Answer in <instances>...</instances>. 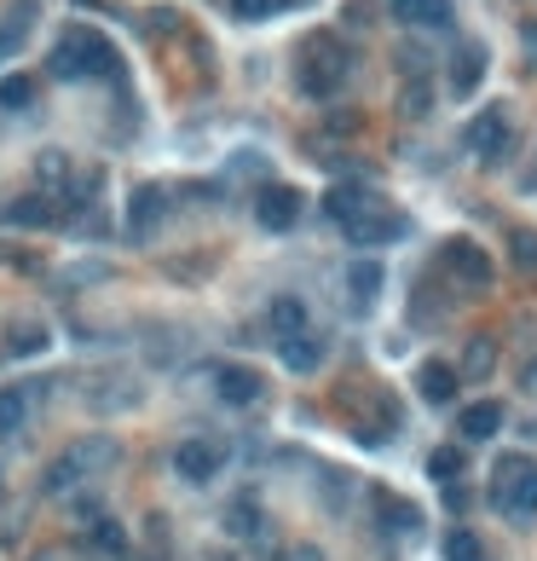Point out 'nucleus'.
Instances as JSON below:
<instances>
[{"label":"nucleus","mask_w":537,"mask_h":561,"mask_svg":"<svg viewBox=\"0 0 537 561\" xmlns=\"http://www.w3.org/2000/svg\"><path fill=\"white\" fill-rule=\"evenodd\" d=\"M347 237H353L359 249H382V244H399V237L410 232V220L399 214V209H387V203H376L370 214H359L353 226H341Z\"/></svg>","instance_id":"6"},{"label":"nucleus","mask_w":537,"mask_h":561,"mask_svg":"<svg viewBox=\"0 0 537 561\" xmlns=\"http://www.w3.org/2000/svg\"><path fill=\"white\" fill-rule=\"evenodd\" d=\"M509 260H514V272H526V278H537V232L532 226H509Z\"/></svg>","instance_id":"27"},{"label":"nucleus","mask_w":537,"mask_h":561,"mask_svg":"<svg viewBox=\"0 0 537 561\" xmlns=\"http://www.w3.org/2000/svg\"><path fill=\"white\" fill-rule=\"evenodd\" d=\"M35 105V82L30 75H7L0 82V110H30Z\"/></svg>","instance_id":"34"},{"label":"nucleus","mask_w":537,"mask_h":561,"mask_svg":"<svg viewBox=\"0 0 537 561\" xmlns=\"http://www.w3.org/2000/svg\"><path fill=\"white\" fill-rule=\"evenodd\" d=\"M87 545H93L98 556H110V561H133V538H128V527H121L110 510L87 527Z\"/></svg>","instance_id":"18"},{"label":"nucleus","mask_w":537,"mask_h":561,"mask_svg":"<svg viewBox=\"0 0 537 561\" xmlns=\"http://www.w3.org/2000/svg\"><path fill=\"white\" fill-rule=\"evenodd\" d=\"M463 469H468V457H463V446H433V457H428V475L433 480H463Z\"/></svg>","instance_id":"31"},{"label":"nucleus","mask_w":537,"mask_h":561,"mask_svg":"<svg viewBox=\"0 0 537 561\" xmlns=\"http://www.w3.org/2000/svg\"><path fill=\"white\" fill-rule=\"evenodd\" d=\"M30 423V388H0V434H17Z\"/></svg>","instance_id":"29"},{"label":"nucleus","mask_w":537,"mask_h":561,"mask_svg":"<svg viewBox=\"0 0 537 561\" xmlns=\"http://www.w3.org/2000/svg\"><path fill=\"white\" fill-rule=\"evenodd\" d=\"M75 480H81V469L70 464V452H65V457H58V464L47 469V480H40V487H47V492H70Z\"/></svg>","instance_id":"35"},{"label":"nucleus","mask_w":537,"mask_h":561,"mask_svg":"<svg viewBox=\"0 0 537 561\" xmlns=\"http://www.w3.org/2000/svg\"><path fill=\"white\" fill-rule=\"evenodd\" d=\"M457 388H463V376H457L451 359H422V365H417V394L428 399V406H451Z\"/></svg>","instance_id":"11"},{"label":"nucleus","mask_w":537,"mask_h":561,"mask_svg":"<svg viewBox=\"0 0 537 561\" xmlns=\"http://www.w3.org/2000/svg\"><path fill=\"white\" fill-rule=\"evenodd\" d=\"M347 75H353V52H347L336 35H313L295 58V87L306 98H336L347 87Z\"/></svg>","instance_id":"3"},{"label":"nucleus","mask_w":537,"mask_h":561,"mask_svg":"<svg viewBox=\"0 0 537 561\" xmlns=\"http://www.w3.org/2000/svg\"><path fill=\"white\" fill-rule=\"evenodd\" d=\"M491 371H498V342H491V336H474V342L463 348V359H457V376H468V383H486Z\"/></svg>","instance_id":"22"},{"label":"nucleus","mask_w":537,"mask_h":561,"mask_svg":"<svg viewBox=\"0 0 537 561\" xmlns=\"http://www.w3.org/2000/svg\"><path fill=\"white\" fill-rule=\"evenodd\" d=\"M214 394L225 399V406H255V399L266 394V383L249 365H214Z\"/></svg>","instance_id":"13"},{"label":"nucleus","mask_w":537,"mask_h":561,"mask_svg":"<svg viewBox=\"0 0 537 561\" xmlns=\"http://www.w3.org/2000/svg\"><path fill=\"white\" fill-rule=\"evenodd\" d=\"M162 209H168V191H162V186H151V179L133 186V197H128V237H151Z\"/></svg>","instance_id":"14"},{"label":"nucleus","mask_w":537,"mask_h":561,"mask_svg":"<svg viewBox=\"0 0 537 561\" xmlns=\"http://www.w3.org/2000/svg\"><path fill=\"white\" fill-rule=\"evenodd\" d=\"M463 145L480 156L486 168H498L503 156H509V110L503 105H491V110H480L474 122L463 128Z\"/></svg>","instance_id":"4"},{"label":"nucleus","mask_w":537,"mask_h":561,"mask_svg":"<svg viewBox=\"0 0 537 561\" xmlns=\"http://www.w3.org/2000/svg\"><path fill=\"white\" fill-rule=\"evenodd\" d=\"M376 203H382V197L370 191V186H329V191H324V214L336 220V226H353V220L370 214Z\"/></svg>","instance_id":"16"},{"label":"nucleus","mask_w":537,"mask_h":561,"mask_svg":"<svg viewBox=\"0 0 537 561\" xmlns=\"http://www.w3.org/2000/svg\"><path fill=\"white\" fill-rule=\"evenodd\" d=\"M225 533H237V538L260 533V504L255 498H232V504H225Z\"/></svg>","instance_id":"30"},{"label":"nucleus","mask_w":537,"mask_h":561,"mask_svg":"<svg viewBox=\"0 0 537 561\" xmlns=\"http://www.w3.org/2000/svg\"><path fill=\"white\" fill-rule=\"evenodd\" d=\"M399 70L422 75V70H428V52H422V47H405V52H399Z\"/></svg>","instance_id":"37"},{"label":"nucleus","mask_w":537,"mask_h":561,"mask_svg":"<svg viewBox=\"0 0 537 561\" xmlns=\"http://www.w3.org/2000/svg\"><path fill=\"white\" fill-rule=\"evenodd\" d=\"M399 110L410 116V122H422V116L433 110V87L422 82V75H410V82H405V93H399Z\"/></svg>","instance_id":"33"},{"label":"nucleus","mask_w":537,"mask_h":561,"mask_svg":"<svg viewBox=\"0 0 537 561\" xmlns=\"http://www.w3.org/2000/svg\"><path fill=\"white\" fill-rule=\"evenodd\" d=\"M486 65H491V58H486V47H480V42H463L457 52H451L445 87L457 93V98H474V93H480V82H486Z\"/></svg>","instance_id":"10"},{"label":"nucleus","mask_w":537,"mask_h":561,"mask_svg":"<svg viewBox=\"0 0 537 561\" xmlns=\"http://www.w3.org/2000/svg\"><path fill=\"white\" fill-rule=\"evenodd\" d=\"M341 278H347V302H353V313H370V307H376V295H382V278L387 272L376 267V260H353Z\"/></svg>","instance_id":"17"},{"label":"nucleus","mask_w":537,"mask_h":561,"mask_svg":"<svg viewBox=\"0 0 537 561\" xmlns=\"http://www.w3.org/2000/svg\"><path fill=\"white\" fill-rule=\"evenodd\" d=\"M30 561H58V556H30Z\"/></svg>","instance_id":"41"},{"label":"nucleus","mask_w":537,"mask_h":561,"mask_svg":"<svg viewBox=\"0 0 537 561\" xmlns=\"http://www.w3.org/2000/svg\"><path fill=\"white\" fill-rule=\"evenodd\" d=\"M283 561H324V556H318V550H313V545H295V550H289V556H283Z\"/></svg>","instance_id":"38"},{"label":"nucleus","mask_w":537,"mask_h":561,"mask_svg":"<svg viewBox=\"0 0 537 561\" xmlns=\"http://www.w3.org/2000/svg\"><path fill=\"white\" fill-rule=\"evenodd\" d=\"M503 423H509L503 399H468V406L457 411V434L463 440H491V434H503Z\"/></svg>","instance_id":"12"},{"label":"nucleus","mask_w":537,"mask_h":561,"mask_svg":"<svg viewBox=\"0 0 537 561\" xmlns=\"http://www.w3.org/2000/svg\"><path fill=\"white\" fill-rule=\"evenodd\" d=\"M526 52L537 58V24H526Z\"/></svg>","instance_id":"40"},{"label":"nucleus","mask_w":537,"mask_h":561,"mask_svg":"<svg viewBox=\"0 0 537 561\" xmlns=\"http://www.w3.org/2000/svg\"><path fill=\"white\" fill-rule=\"evenodd\" d=\"M491 510L509 515L514 527H532L537 521V464L526 452L498 457V469H491Z\"/></svg>","instance_id":"2"},{"label":"nucleus","mask_w":537,"mask_h":561,"mask_svg":"<svg viewBox=\"0 0 537 561\" xmlns=\"http://www.w3.org/2000/svg\"><path fill=\"white\" fill-rule=\"evenodd\" d=\"M116 457H121V446H116V440H105V434H87V440H75V446H70V464H75L81 475L110 469Z\"/></svg>","instance_id":"20"},{"label":"nucleus","mask_w":537,"mask_h":561,"mask_svg":"<svg viewBox=\"0 0 537 561\" xmlns=\"http://www.w3.org/2000/svg\"><path fill=\"white\" fill-rule=\"evenodd\" d=\"M35 12H40V0H12L7 7V17H0V58L12 47H24V35L35 30Z\"/></svg>","instance_id":"19"},{"label":"nucleus","mask_w":537,"mask_h":561,"mask_svg":"<svg viewBox=\"0 0 537 561\" xmlns=\"http://www.w3.org/2000/svg\"><path fill=\"white\" fill-rule=\"evenodd\" d=\"M387 12H394L405 30H445L451 17H457L451 0H387Z\"/></svg>","instance_id":"15"},{"label":"nucleus","mask_w":537,"mask_h":561,"mask_svg":"<svg viewBox=\"0 0 537 561\" xmlns=\"http://www.w3.org/2000/svg\"><path fill=\"white\" fill-rule=\"evenodd\" d=\"M266 325H272L278 342H283V336H301L306 330V302H301V295H278V302L266 307Z\"/></svg>","instance_id":"23"},{"label":"nucleus","mask_w":537,"mask_h":561,"mask_svg":"<svg viewBox=\"0 0 537 561\" xmlns=\"http://www.w3.org/2000/svg\"><path fill=\"white\" fill-rule=\"evenodd\" d=\"M440 267H445V272H457L468 290H486L491 278H498V267H491V255H486L480 244H474V237H451V244L440 249Z\"/></svg>","instance_id":"5"},{"label":"nucleus","mask_w":537,"mask_h":561,"mask_svg":"<svg viewBox=\"0 0 537 561\" xmlns=\"http://www.w3.org/2000/svg\"><path fill=\"white\" fill-rule=\"evenodd\" d=\"M289 7H295V0H232V17L237 24H266V17H278Z\"/></svg>","instance_id":"32"},{"label":"nucleus","mask_w":537,"mask_h":561,"mask_svg":"<svg viewBox=\"0 0 537 561\" xmlns=\"http://www.w3.org/2000/svg\"><path fill=\"white\" fill-rule=\"evenodd\" d=\"M40 179H52V186H58V179H70V156L65 151H40Z\"/></svg>","instance_id":"36"},{"label":"nucleus","mask_w":537,"mask_h":561,"mask_svg":"<svg viewBox=\"0 0 537 561\" xmlns=\"http://www.w3.org/2000/svg\"><path fill=\"white\" fill-rule=\"evenodd\" d=\"M255 220H260V232H295V220H301V191L295 186H260L255 191Z\"/></svg>","instance_id":"7"},{"label":"nucleus","mask_w":537,"mask_h":561,"mask_svg":"<svg viewBox=\"0 0 537 561\" xmlns=\"http://www.w3.org/2000/svg\"><path fill=\"white\" fill-rule=\"evenodd\" d=\"M440 556H445V561H491L486 538L474 533V527H451V533H445V545H440Z\"/></svg>","instance_id":"25"},{"label":"nucleus","mask_w":537,"mask_h":561,"mask_svg":"<svg viewBox=\"0 0 537 561\" xmlns=\"http://www.w3.org/2000/svg\"><path fill=\"white\" fill-rule=\"evenodd\" d=\"M532 186H537V174H532Z\"/></svg>","instance_id":"42"},{"label":"nucleus","mask_w":537,"mask_h":561,"mask_svg":"<svg viewBox=\"0 0 537 561\" xmlns=\"http://www.w3.org/2000/svg\"><path fill=\"white\" fill-rule=\"evenodd\" d=\"M382 527L417 538V533H422V515H417V504H405V498H387V492H382Z\"/></svg>","instance_id":"28"},{"label":"nucleus","mask_w":537,"mask_h":561,"mask_svg":"<svg viewBox=\"0 0 537 561\" xmlns=\"http://www.w3.org/2000/svg\"><path fill=\"white\" fill-rule=\"evenodd\" d=\"M278 359H283V371H295V376H313V371H324V359H329L324 330L306 325L301 336H283V342H278Z\"/></svg>","instance_id":"9"},{"label":"nucleus","mask_w":537,"mask_h":561,"mask_svg":"<svg viewBox=\"0 0 537 561\" xmlns=\"http://www.w3.org/2000/svg\"><path fill=\"white\" fill-rule=\"evenodd\" d=\"M521 383H526V388H537V353L526 359V371H521Z\"/></svg>","instance_id":"39"},{"label":"nucleus","mask_w":537,"mask_h":561,"mask_svg":"<svg viewBox=\"0 0 537 561\" xmlns=\"http://www.w3.org/2000/svg\"><path fill=\"white\" fill-rule=\"evenodd\" d=\"M52 348V330H40V325H12L7 330V353L12 359H40Z\"/></svg>","instance_id":"26"},{"label":"nucleus","mask_w":537,"mask_h":561,"mask_svg":"<svg viewBox=\"0 0 537 561\" xmlns=\"http://www.w3.org/2000/svg\"><path fill=\"white\" fill-rule=\"evenodd\" d=\"M87 406L93 411H128V406H139V383H110L105 376V383L87 388Z\"/></svg>","instance_id":"24"},{"label":"nucleus","mask_w":537,"mask_h":561,"mask_svg":"<svg viewBox=\"0 0 537 561\" xmlns=\"http://www.w3.org/2000/svg\"><path fill=\"white\" fill-rule=\"evenodd\" d=\"M116 47L93 24H70L52 47V75L58 82H93V75H116Z\"/></svg>","instance_id":"1"},{"label":"nucleus","mask_w":537,"mask_h":561,"mask_svg":"<svg viewBox=\"0 0 537 561\" xmlns=\"http://www.w3.org/2000/svg\"><path fill=\"white\" fill-rule=\"evenodd\" d=\"M52 220H58V203L47 191H30L17 203H7V226H52Z\"/></svg>","instance_id":"21"},{"label":"nucleus","mask_w":537,"mask_h":561,"mask_svg":"<svg viewBox=\"0 0 537 561\" xmlns=\"http://www.w3.org/2000/svg\"><path fill=\"white\" fill-rule=\"evenodd\" d=\"M220 469H225L220 440H185V446L174 452V475H179V480H191V487H209Z\"/></svg>","instance_id":"8"}]
</instances>
